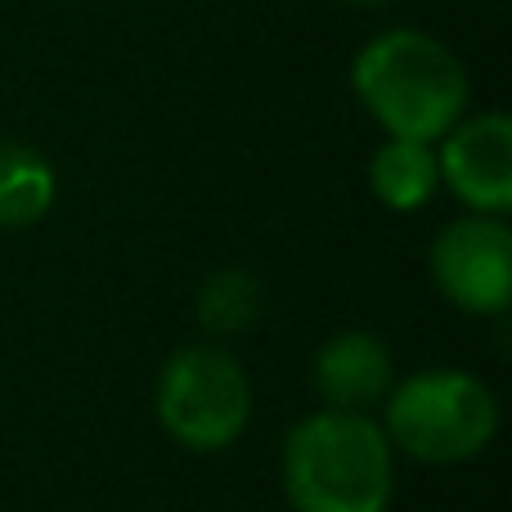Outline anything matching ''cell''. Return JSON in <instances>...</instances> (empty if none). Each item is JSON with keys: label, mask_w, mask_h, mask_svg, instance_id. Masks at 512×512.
<instances>
[{"label": "cell", "mask_w": 512, "mask_h": 512, "mask_svg": "<svg viewBox=\"0 0 512 512\" xmlns=\"http://www.w3.org/2000/svg\"><path fill=\"white\" fill-rule=\"evenodd\" d=\"M315 387L328 409L364 414L391 391V355L373 333H337L315 355Z\"/></svg>", "instance_id": "obj_7"}, {"label": "cell", "mask_w": 512, "mask_h": 512, "mask_svg": "<svg viewBox=\"0 0 512 512\" xmlns=\"http://www.w3.org/2000/svg\"><path fill=\"white\" fill-rule=\"evenodd\" d=\"M369 185L382 207L391 212H418L432 203L441 189V162H436V144L427 140H391L373 153L369 162Z\"/></svg>", "instance_id": "obj_8"}, {"label": "cell", "mask_w": 512, "mask_h": 512, "mask_svg": "<svg viewBox=\"0 0 512 512\" xmlns=\"http://www.w3.org/2000/svg\"><path fill=\"white\" fill-rule=\"evenodd\" d=\"M252 414V382L221 346H185L158 378V418L189 450H225Z\"/></svg>", "instance_id": "obj_4"}, {"label": "cell", "mask_w": 512, "mask_h": 512, "mask_svg": "<svg viewBox=\"0 0 512 512\" xmlns=\"http://www.w3.org/2000/svg\"><path fill=\"white\" fill-rule=\"evenodd\" d=\"M54 167L18 140H0V230L36 225L54 207Z\"/></svg>", "instance_id": "obj_9"}, {"label": "cell", "mask_w": 512, "mask_h": 512, "mask_svg": "<svg viewBox=\"0 0 512 512\" xmlns=\"http://www.w3.org/2000/svg\"><path fill=\"white\" fill-rule=\"evenodd\" d=\"M351 86L391 140L436 144L468 108V72L459 54L418 27H396L360 45Z\"/></svg>", "instance_id": "obj_1"}, {"label": "cell", "mask_w": 512, "mask_h": 512, "mask_svg": "<svg viewBox=\"0 0 512 512\" xmlns=\"http://www.w3.org/2000/svg\"><path fill=\"white\" fill-rule=\"evenodd\" d=\"M441 180L477 216H504L512 207V122L504 113L459 117L441 135Z\"/></svg>", "instance_id": "obj_6"}, {"label": "cell", "mask_w": 512, "mask_h": 512, "mask_svg": "<svg viewBox=\"0 0 512 512\" xmlns=\"http://www.w3.org/2000/svg\"><path fill=\"white\" fill-rule=\"evenodd\" d=\"M436 288L468 315H504L512 297V234L499 216H463L432 243Z\"/></svg>", "instance_id": "obj_5"}, {"label": "cell", "mask_w": 512, "mask_h": 512, "mask_svg": "<svg viewBox=\"0 0 512 512\" xmlns=\"http://www.w3.org/2000/svg\"><path fill=\"white\" fill-rule=\"evenodd\" d=\"M391 441L369 414L319 409L283 445V490L297 512H387Z\"/></svg>", "instance_id": "obj_2"}, {"label": "cell", "mask_w": 512, "mask_h": 512, "mask_svg": "<svg viewBox=\"0 0 512 512\" xmlns=\"http://www.w3.org/2000/svg\"><path fill=\"white\" fill-rule=\"evenodd\" d=\"M261 315V283L248 270H216L198 292V319L212 333H239Z\"/></svg>", "instance_id": "obj_10"}, {"label": "cell", "mask_w": 512, "mask_h": 512, "mask_svg": "<svg viewBox=\"0 0 512 512\" xmlns=\"http://www.w3.org/2000/svg\"><path fill=\"white\" fill-rule=\"evenodd\" d=\"M346 5H387V0H346Z\"/></svg>", "instance_id": "obj_11"}, {"label": "cell", "mask_w": 512, "mask_h": 512, "mask_svg": "<svg viewBox=\"0 0 512 512\" xmlns=\"http://www.w3.org/2000/svg\"><path fill=\"white\" fill-rule=\"evenodd\" d=\"M499 427L495 396L459 369L409 378L387 400V441L423 463H463L490 445Z\"/></svg>", "instance_id": "obj_3"}]
</instances>
